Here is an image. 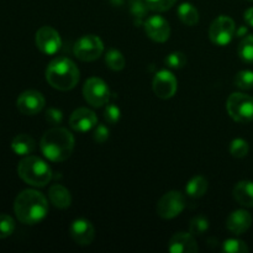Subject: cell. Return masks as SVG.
I'll return each instance as SVG.
<instances>
[{
    "mask_svg": "<svg viewBox=\"0 0 253 253\" xmlns=\"http://www.w3.org/2000/svg\"><path fill=\"white\" fill-rule=\"evenodd\" d=\"M46 105L43 95L37 90H25L19 95L16 100V106L19 111L24 115L32 116L42 111Z\"/></svg>",
    "mask_w": 253,
    "mask_h": 253,
    "instance_id": "8fae6325",
    "label": "cell"
},
{
    "mask_svg": "<svg viewBox=\"0 0 253 253\" xmlns=\"http://www.w3.org/2000/svg\"><path fill=\"white\" fill-rule=\"evenodd\" d=\"M84 99L88 104L94 108H100L105 105L110 98V90L109 86L103 79L100 78H89L83 86Z\"/></svg>",
    "mask_w": 253,
    "mask_h": 253,
    "instance_id": "9c48e42d",
    "label": "cell"
},
{
    "mask_svg": "<svg viewBox=\"0 0 253 253\" xmlns=\"http://www.w3.org/2000/svg\"><path fill=\"white\" fill-rule=\"evenodd\" d=\"M128 5H130V11L133 15V17L141 20L147 12L148 6L146 0H128Z\"/></svg>",
    "mask_w": 253,
    "mask_h": 253,
    "instance_id": "4dcf8cb0",
    "label": "cell"
},
{
    "mask_svg": "<svg viewBox=\"0 0 253 253\" xmlns=\"http://www.w3.org/2000/svg\"><path fill=\"white\" fill-rule=\"evenodd\" d=\"M236 31V26L231 17L221 16L216 17L211 22L209 29V37L211 42L217 46H226L232 41Z\"/></svg>",
    "mask_w": 253,
    "mask_h": 253,
    "instance_id": "52a82bcc",
    "label": "cell"
},
{
    "mask_svg": "<svg viewBox=\"0 0 253 253\" xmlns=\"http://www.w3.org/2000/svg\"><path fill=\"white\" fill-rule=\"evenodd\" d=\"M249 1H253V0H249Z\"/></svg>",
    "mask_w": 253,
    "mask_h": 253,
    "instance_id": "74e56055",
    "label": "cell"
},
{
    "mask_svg": "<svg viewBox=\"0 0 253 253\" xmlns=\"http://www.w3.org/2000/svg\"><path fill=\"white\" fill-rule=\"evenodd\" d=\"M121 116V111L115 104H110L105 108V111H104V119L108 124L110 125H115L116 123H119Z\"/></svg>",
    "mask_w": 253,
    "mask_h": 253,
    "instance_id": "d6a6232c",
    "label": "cell"
},
{
    "mask_svg": "<svg viewBox=\"0 0 253 253\" xmlns=\"http://www.w3.org/2000/svg\"><path fill=\"white\" fill-rule=\"evenodd\" d=\"M246 34H247V29H246V27H245V26L240 27L239 31H237V36H239V37L246 36Z\"/></svg>",
    "mask_w": 253,
    "mask_h": 253,
    "instance_id": "8d00e7d4",
    "label": "cell"
},
{
    "mask_svg": "<svg viewBox=\"0 0 253 253\" xmlns=\"http://www.w3.org/2000/svg\"><path fill=\"white\" fill-rule=\"evenodd\" d=\"M177 86V78L169 71H160L153 78V91L158 98L163 99V100H167V99L174 96Z\"/></svg>",
    "mask_w": 253,
    "mask_h": 253,
    "instance_id": "7c38bea8",
    "label": "cell"
},
{
    "mask_svg": "<svg viewBox=\"0 0 253 253\" xmlns=\"http://www.w3.org/2000/svg\"><path fill=\"white\" fill-rule=\"evenodd\" d=\"M168 251L172 253H195L198 251V245L194 235L190 232H178L173 235L168 242Z\"/></svg>",
    "mask_w": 253,
    "mask_h": 253,
    "instance_id": "2e32d148",
    "label": "cell"
},
{
    "mask_svg": "<svg viewBox=\"0 0 253 253\" xmlns=\"http://www.w3.org/2000/svg\"><path fill=\"white\" fill-rule=\"evenodd\" d=\"M180 21L187 26H194L199 22V11L190 2H183L177 10Z\"/></svg>",
    "mask_w": 253,
    "mask_h": 253,
    "instance_id": "44dd1931",
    "label": "cell"
},
{
    "mask_svg": "<svg viewBox=\"0 0 253 253\" xmlns=\"http://www.w3.org/2000/svg\"><path fill=\"white\" fill-rule=\"evenodd\" d=\"M235 85L241 90H249L253 88V72L241 71L236 74L234 79Z\"/></svg>",
    "mask_w": 253,
    "mask_h": 253,
    "instance_id": "d4e9b609",
    "label": "cell"
},
{
    "mask_svg": "<svg viewBox=\"0 0 253 253\" xmlns=\"http://www.w3.org/2000/svg\"><path fill=\"white\" fill-rule=\"evenodd\" d=\"M35 42L36 46L42 53L51 54L57 53L62 46V40L59 36L58 31L51 26H42L36 32V37H35Z\"/></svg>",
    "mask_w": 253,
    "mask_h": 253,
    "instance_id": "30bf717a",
    "label": "cell"
},
{
    "mask_svg": "<svg viewBox=\"0 0 253 253\" xmlns=\"http://www.w3.org/2000/svg\"><path fill=\"white\" fill-rule=\"evenodd\" d=\"M19 177L32 187H46L52 179L49 166L36 156H26L17 166Z\"/></svg>",
    "mask_w": 253,
    "mask_h": 253,
    "instance_id": "277c9868",
    "label": "cell"
},
{
    "mask_svg": "<svg viewBox=\"0 0 253 253\" xmlns=\"http://www.w3.org/2000/svg\"><path fill=\"white\" fill-rule=\"evenodd\" d=\"M48 198L51 204H53L58 209H67L72 204L71 193L62 184L51 185L48 190Z\"/></svg>",
    "mask_w": 253,
    "mask_h": 253,
    "instance_id": "ac0fdd59",
    "label": "cell"
},
{
    "mask_svg": "<svg viewBox=\"0 0 253 253\" xmlns=\"http://www.w3.org/2000/svg\"><path fill=\"white\" fill-rule=\"evenodd\" d=\"M36 148V142L34 138L26 133H19L11 141V150L17 156H30Z\"/></svg>",
    "mask_w": 253,
    "mask_h": 253,
    "instance_id": "ffe728a7",
    "label": "cell"
},
{
    "mask_svg": "<svg viewBox=\"0 0 253 253\" xmlns=\"http://www.w3.org/2000/svg\"><path fill=\"white\" fill-rule=\"evenodd\" d=\"M222 251L226 253H247L250 251L246 242L237 239H229L222 244Z\"/></svg>",
    "mask_w": 253,
    "mask_h": 253,
    "instance_id": "484cf974",
    "label": "cell"
},
{
    "mask_svg": "<svg viewBox=\"0 0 253 253\" xmlns=\"http://www.w3.org/2000/svg\"><path fill=\"white\" fill-rule=\"evenodd\" d=\"M245 21L247 22V25H250V26L253 27V7H250V9H247L246 11H245Z\"/></svg>",
    "mask_w": 253,
    "mask_h": 253,
    "instance_id": "d590c367",
    "label": "cell"
},
{
    "mask_svg": "<svg viewBox=\"0 0 253 253\" xmlns=\"http://www.w3.org/2000/svg\"><path fill=\"white\" fill-rule=\"evenodd\" d=\"M148 9L152 11L163 12L169 10L173 5L177 2V0H146Z\"/></svg>",
    "mask_w": 253,
    "mask_h": 253,
    "instance_id": "1f68e13d",
    "label": "cell"
},
{
    "mask_svg": "<svg viewBox=\"0 0 253 253\" xmlns=\"http://www.w3.org/2000/svg\"><path fill=\"white\" fill-rule=\"evenodd\" d=\"M209 230V220L204 216H197L190 221L189 232L194 236H202Z\"/></svg>",
    "mask_w": 253,
    "mask_h": 253,
    "instance_id": "4316f807",
    "label": "cell"
},
{
    "mask_svg": "<svg viewBox=\"0 0 253 253\" xmlns=\"http://www.w3.org/2000/svg\"><path fill=\"white\" fill-rule=\"evenodd\" d=\"M42 153L52 162H63L74 150V136L67 128L54 126L44 132L40 143Z\"/></svg>",
    "mask_w": 253,
    "mask_h": 253,
    "instance_id": "7a4b0ae2",
    "label": "cell"
},
{
    "mask_svg": "<svg viewBox=\"0 0 253 253\" xmlns=\"http://www.w3.org/2000/svg\"><path fill=\"white\" fill-rule=\"evenodd\" d=\"M185 192L190 198H202L208 192V180L203 175H195L187 183Z\"/></svg>",
    "mask_w": 253,
    "mask_h": 253,
    "instance_id": "7402d4cb",
    "label": "cell"
},
{
    "mask_svg": "<svg viewBox=\"0 0 253 253\" xmlns=\"http://www.w3.org/2000/svg\"><path fill=\"white\" fill-rule=\"evenodd\" d=\"M46 120L53 126L61 125L62 120H63V113L61 110H58V109L49 108L46 111Z\"/></svg>",
    "mask_w": 253,
    "mask_h": 253,
    "instance_id": "836d02e7",
    "label": "cell"
},
{
    "mask_svg": "<svg viewBox=\"0 0 253 253\" xmlns=\"http://www.w3.org/2000/svg\"><path fill=\"white\" fill-rule=\"evenodd\" d=\"M226 109L232 120L240 124L253 120V98L244 93H232L226 101Z\"/></svg>",
    "mask_w": 253,
    "mask_h": 253,
    "instance_id": "5b68a950",
    "label": "cell"
},
{
    "mask_svg": "<svg viewBox=\"0 0 253 253\" xmlns=\"http://www.w3.org/2000/svg\"><path fill=\"white\" fill-rule=\"evenodd\" d=\"M145 31L151 40L162 43L170 36L169 22L160 15H153L145 21Z\"/></svg>",
    "mask_w": 253,
    "mask_h": 253,
    "instance_id": "4fadbf2b",
    "label": "cell"
},
{
    "mask_svg": "<svg viewBox=\"0 0 253 253\" xmlns=\"http://www.w3.org/2000/svg\"><path fill=\"white\" fill-rule=\"evenodd\" d=\"M105 63L111 71H123L125 68V57L123 56L120 51L118 49H109L108 53L105 54Z\"/></svg>",
    "mask_w": 253,
    "mask_h": 253,
    "instance_id": "603a6c76",
    "label": "cell"
},
{
    "mask_svg": "<svg viewBox=\"0 0 253 253\" xmlns=\"http://www.w3.org/2000/svg\"><path fill=\"white\" fill-rule=\"evenodd\" d=\"M185 208L184 195L177 190L166 193L157 203V214L162 219L170 220L177 217Z\"/></svg>",
    "mask_w": 253,
    "mask_h": 253,
    "instance_id": "ba28073f",
    "label": "cell"
},
{
    "mask_svg": "<svg viewBox=\"0 0 253 253\" xmlns=\"http://www.w3.org/2000/svg\"><path fill=\"white\" fill-rule=\"evenodd\" d=\"M232 194L240 205L253 208V182H250V180L239 182L235 185Z\"/></svg>",
    "mask_w": 253,
    "mask_h": 253,
    "instance_id": "d6986e66",
    "label": "cell"
},
{
    "mask_svg": "<svg viewBox=\"0 0 253 253\" xmlns=\"http://www.w3.org/2000/svg\"><path fill=\"white\" fill-rule=\"evenodd\" d=\"M237 53L244 62L253 63V35L242 39L237 48Z\"/></svg>",
    "mask_w": 253,
    "mask_h": 253,
    "instance_id": "cb8c5ba5",
    "label": "cell"
},
{
    "mask_svg": "<svg viewBox=\"0 0 253 253\" xmlns=\"http://www.w3.org/2000/svg\"><path fill=\"white\" fill-rule=\"evenodd\" d=\"M74 56L83 62H93L104 52V43L95 35H85L74 44Z\"/></svg>",
    "mask_w": 253,
    "mask_h": 253,
    "instance_id": "8992f818",
    "label": "cell"
},
{
    "mask_svg": "<svg viewBox=\"0 0 253 253\" xmlns=\"http://www.w3.org/2000/svg\"><path fill=\"white\" fill-rule=\"evenodd\" d=\"M46 79L49 85L57 90H71L79 82V69L72 59L58 57L47 66Z\"/></svg>",
    "mask_w": 253,
    "mask_h": 253,
    "instance_id": "3957f363",
    "label": "cell"
},
{
    "mask_svg": "<svg viewBox=\"0 0 253 253\" xmlns=\"http://www.w3.org/2000/svg\"><path fill=\"white\" fill-rule=\"evenodd\" d=\"M14 211L20 222L36 225L46 217L48 202L42 193L34 189L22 190L14 202Z\"/></svg>",
    "mask_w": 253,
    "mask_h": 253,
    "instance_id": "6da1fadb",
    "label": "cell"
},
{
    "mask_svg": "<svg viewBox=\"0 0 253 253\" xmlns=\"http://www.w3.org/2000/svg\"><path fill=\"white\" fill-rule=\"evenodd\" d=\"M252 216L246 210H235L226 220V227L235 235H242L251 227Z\"/></svg>",
    "mask_w": 253,
    "mask_h": 253,
    "instance_id": "e0dca14e",
    "label": "cell"
},
{
    "mask_svg": "<svg viewBox=\"0 0 253 253\" xmlns=\"http://www.w3.org/2000/svg\"><path fill=\"white\" fill-rule=\"evenodd\" d=\"M15 231V221L10 215L0 214V240L11 236Z\"/></svg>",
    "mask_w": 253,
    "mask_h": 253,
    "instance_id": "83f0119b",
    "label": "cell"
},
{
    "mask_svg": "<svg viewBox=\"0 0 253 253\" xmlns=\"http://www.w3.org/2000/svg\"><path fill=\"white\" fill-rule=\"evenodd\" d=\"M250 146L247 141L242 140V138H236L230 145V153L234 156L235 158H244L249 155Z\"/></svg>",
    "mask_w": 253,
    "mask_h": 253,
    "instance_id": "f1b7e54d",
    "label": "cell"
},
{
    "mask_svg": "<svg viewBox=\"0 0 253 253\" xmlns=\"http://www.w3.org/2000/svg\"><path fill=\"white\" fill-rule=\"evenodd\" d=\"M165 62L169 68L180 69L187 64V57L183 52H172L170 54H168Z\"/></svg>",
    "mask_w": 253,
    "mask_h": 253,
    "instance_id": "f546056e",
    "label": "cell"
},
{
    "mask_svg": "<svg viewBox=\"0 0 253 253\" xmlns=\"http://www.w3.org/2000/svg\"><path fill=\"white\" fill-rule=\"evenodd\" d=\"M98 123L95 113L88 108H79L72 113L69 125L77 132H88L94 128Z\"/></svg>",
    "mask_w": 253,
    "mask_h": 253,
    "instance_id": "9a60e30c",
    "label": "cell"
},
{
    "mask_svg": "<svg viewBox=\"0 0 253 253\" xmlns=\"http://www.w3.org/2000/svg\"><path fill=\"white\" fill-rule=\"evenodd\" d=\"M109 128L106 127L104 124H99V125L95 126V130H94V141L98 143H104L109 138Z\"/></svg>",
    "mask_w": 253,
    "mask_h": 253,
    "instance_id": "e575fe53",
    "label": "cell"
},
{
    "mask_svg": "<svg viewBox=\"0 0 253 253\" xmlns=\"http://www.w3.org/2000/svg\"><path fill=\"white\" fill-rule=\"evenodd\" d=\"M71 237L79 246H89L95 237V229L89 220L77 219L72 222Z\"/></svg>",
    "mask_w": 253,
    "mask_h": 253,
    "instance_id": "5bb4252c",
    "label": "cell"
}]
</instances>
